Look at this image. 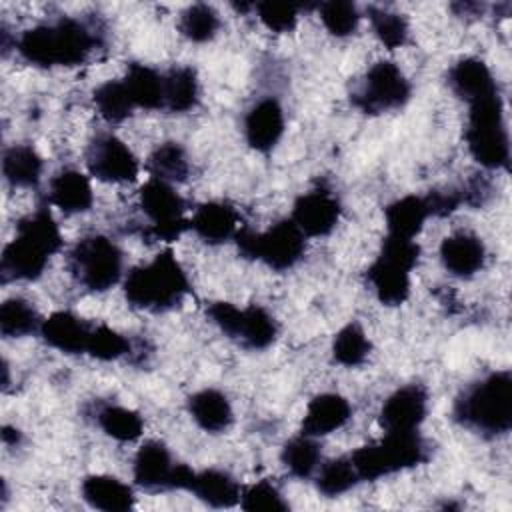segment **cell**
<instances>
[{
    "label": "cell",
    "mask_w": 512,
    "mask_h": 512,
    "mask_svg": "<svg viewBox=\"0 0 512 512\" xmlns=\"http://www.w3.org/2000/svg\"><path fill=\"white\" fill-rule=\"evenodd\" d=\"M96 30L72 16L44 22L24 30L14 48L32 66H78L84 64L98 46Z\"/></svg>",
    "instance_id": "cell-1"
},
{
    "label": "cell",
    "mask_w": 512,
    "mask_h": 512,
    "mask_svg": "<svg viewBox=\"0 0 512 512\" xmlns=\"http://www.w3.org/2000/svg\"><path fill=\"white\" fill-rule=\"evenodd\" d=\"M62 232L48 206H38L16 222V236L0 256L2 282L38 280L50 256L62 248Z\"/></svg>",
    "instance_id": "cell-2"
},
{
    "label": "cell",
    "mask_w": 512,
    "mask_h": 512,
    "mask_svg": "<svg viewBox=\"0 0 512 512\" xmlns=\"http://www.w3.org/2000/svg\"><path fill=\"white\" fill-rule=\"evenodd\" d=\"M124 298L132 308L166 312L182 304L190 292V280L170 248L152 260L132 268L122 282Z\"/></svg>",
    "instance_id": "cell-3"
},
{
    "label": "cell",
    "mask_w": 512,
    "mask_h": 512,
    "mask_svg": "<svg viewBox=\"0 0 512 512\" xmlns=\"http://www.w3.org/2000/svg\"><path fill=\"white\" fill-rule=\"evenodd\" d=\"M452 414L478 434H506L512 428V374L498 370L470 384L454 400Z\"/></svg>",
    "instance_id": "cell-4"
},
{
    "label": "cell",
    "mask_w": 512,
    "mask_h": 512,
    "mask_svg": "<svg viewBox=\"0 0 512 512\" xmlns=\"http://www.w3.org/2000/svg\"><path fill=\"white\" fill-rule=\"evenodd\" d=\"M420 258L416 240L386 234L378 256L366 270V282L384 306H400L410 296V274Z\"/></svg>",
    "instance_id": "cell-5"
},
{
    "label": "cell",
    "mask_w": 512,
    "mask_h": 512,
    "mask_svg": "<svg viewBox=\"0 0 512 512\" xmlns=\"http://www.w3.org/2000/svg\"><path fill=\"white\" fill-rule=\"evenodd\" d=\"M472 158L488 168H508L510 138L504 122L500 92L468 104V124L464 132Z\"/></svg>",
    "instance_id": "cell-6"
},
{
    "label": "cell",
    "mask_w": 512,
    "mask_h": 512,
    "mask_svg": "<svg viewBox=\"0 0 512 512\" xmlns=\"http://www.w3.org/2000/svg\"><path fill=\"white\" fill-rule=\"evenodd\" d=\"M428 458L426 440L418 430L412 432H384V438L360 446L350 454L360 482L380 480L384 476L414 468Z\"/></svg>",
    "instance_id": "cell-7"
},
{
    "label": "cell",
    "mask_w": 512,
    "mask_h": 512,
    "mask_svg": "<svg viewBox=\"0 0 512 512\" xmlns=\"http://www.w3.org/2000/svg\"><path fill=\"white\" fill-rule=\"evenodd\" d=\"M234 240L244 258L260 260L276 272L294 268L306 250V236L292 218H282L262 232L240 228Z\"/></svg>",
    "instance_id": "cell-8"
},
{
    "label": "cell",
    "mask_w": 512,
    "mask_h": 512,
    "mask_svg": "<svg viewBox=\"0 0 512 512\" xmlns=\"http://www.w3.org/2000/svg\"><path fill=\"white\" fill-rule=\"evenodd\" d=\"M124 254L120 246L104 234L80 238L68 252L72 278L90 292H106L122 278Z\"/></svg>",
    "instance_id": "cell-9"
},
{
    "label": "cell",
    "mask_w": 512,
    "mask_h": 512,
    "mask_svg": "<svg viewBox=\"0 0 512 512\" xmlns=\"http://www.w3.org/2000/svg\"><path fill=\"white\" fill-rule=\"evenodd\" d=\"M206 316L222 334L248 350H266L278 338L276 318L258 304L238 308L226 300H214L206 306Z\"/></svg>",
    "instance_id": "cell-10"
},
{
    "label": "cell",
    "mask_w": 512,
    "mask_h": 512,
    "mask_svg": "<svg viewBox=\"0 0 512 512\" xmlns=\"http://www.w3.org/2000/svg\"><path fill=\"white\" fill-rule=\"evenodd\" d=\"M138 204L150 220V226L144 230L150 240L174 242L190 230V218H184L186 202L174 184L150 176L138 192Z\"/></svg>",
    "instance_id": "cell-11"
},
{
    "label": "cell",
    "mask_w": 512,
    "mask_h": 512,
    "mask_svg": "<svg viewBox=\"0 0 512 512\" xmlns=\"http://www.w3.org/2000/svg\"><path fill=\"white\" fill-rule=\"evenodd\" d=\"M410 96L412 86L400 66L392 60H378L366 70L350 98L360 112L382 114L402 108Z\"/></svg>",
    "instance_id": "cell-12"
},
{
    "label": "cell",
    "mask_w": 512,
    "mask_h": 512,
    "mask_svg": "<svg viewBox=\"0 0 512 512\" xmlns=\"http://www.w3.org/2000/svg\"><path fill=\"white\" fill-rule=\"evenodd\" d=\"M134 482L148 492L188 490L194 470L182 462H174L168 446L160 440H146L134 456Z\"/></svg>",
    "instance_id": "cell-13"
},
{
    "label": "cell",
    "mask_w": 512,
    "mask_h": 512,
    "mask_svg": "<svg viewBox=\"0 0 512 512\" xmlns=\"http://www.w3.org/2000/svg\"><path fill=\"white\" fill-rule=\"evenodd\" d=\"M86 168L90 176L102 182L122 184L138 178L140 162L124 140L112 132H102L86 148Z\"/></svg>",
    "instance_id": "cell-14"
},
{
    "label": "cell",
    "mask_w": 512,
    "mask_h": 512,
    "mask_svg": "<svg viewBox=\"0 0 512 512\" xmlns=\"http://www.w3.org/2000/svg\"><path fill=\"white\" fill-rule=\"evenodd\" d=\"M428 414V390L422 384H404L396 388L382 404L378 422L384 432L418 430Z\"/></svg>",
    "instance_id": "cell-15"
},
{
    "label": "cell",
    "mask_w": 512,
    "mask_h": 512,
    "mask_svg": "<svg viewBox=\"0 0 512 512\" xmlns=\"http://www.w3.org/2000/svg\"><path fill=\"white\" fill-rule=\"evenodd\" d=\"M340 212V200L328 188L318 186L296 198L290 218L306 238H320L336 228Z\"/></svg>",
    "instance_id": "cell-16"
},
{
    "label": "cell",
    "mask_w": 512,
    "mask_h": 512,
    "mask_svg": "<svg viewBox=\"0 0 512 512\" xmlns=\"http://www.w3.org/2000/svg\"><path fill=\"white\" fill-rule=\"evenodd\" d=\"M286 130V116L282 104L272 98L256 100L244 116V138L256 152H270L282 140Z\"/></svg>",
    "instance_id": "cell-17"
},
{
    "label": "cell",
    "mask_w": 512,
    "mask_h": 512,
    "mask_svg": "<svg viewBox=\"0 0 512 512\" xmlns=\"http://www.w3.org/2000/svg\"><path fill=\"white\" fill-rule=\"evenodd\" d=\"M92 326L94 324L86 322L84 318H80L70 310H58L42 320L38 334L50 348L62 354L76 356V354H86Z\"/></svg>",
    "instance_id": "cell-18"
},
{
    "label": "cell",
    "mask_w": 512,
    "mask_h": 512,
    "mask_svg": "<svg viewBox=\"0 0 512 512\" xmlns=\"http://www.w3.org/2000/svg\"><path fill=\"white\" fill-rule=\"evenodd\" d=\"M352 416L350 402L336 392L316 394L304 412L300 432L312 438L328 436L340 430Z\"/></svg>",
    "instance_id": "cell-19"
},
{
    "label": "cell",
    "mask_w": 512,
    "mask_h": 512,
    "mask_svg": "<svg viewBox=\"0 0 512 512\" xmlns=\"http://www.w3.org/2000/svg\"><path fill=\"white\" fill-rule=\"evenodd\" d=\"M440 260L452 276L470 278L482 270L486 246L480 236L460 230L440 242Z\"/></svg>",
    "instance_id": "cell-20"
},
{
    "label": "cell",
    "mask_w": 512,
    "mask_h": 512,
    "mask_svg": "<svg viewBox=\"0 0 512 512\" xmlns=\"http://www.w3.org/2000/svg\"><path fill=\"white\" fill-rule=\"evenodd\" d=\"M190 230L208 244H222L236 238L240 230V214L228 202L210 200L194 210Z\"/></svg>",
    "instance_id": "cell-21"
},
{
    "label": "cell",
    "mask_w": 512,
    "mask_h": 512,
    "mask_svg": "<svg viewBox=\"0 0 512 512\" xmlns=\"http://www.w3.org/2000/svg\"><path fill=\"white\" fill-rule=\"evenodd\" d=\"M448 86L458 98L468 104L498 94L492 70L484 60L474 56L460 58L456 64H452V68L448 70Z\"/></svg>",
    "instance_id": "cell-22"
},
{
    "label": "cell",
    "mask_w": 512,
    "mask_h": 512,
    "mask_svg": "<svg viewBox=\"0 0 512 512\" xmlns=\"http://www.w3.org/2000/svg\"><path fill=\"white\" fill-rule=\"evenodd\" d=\"M48 200L64 214L88 212L94 204L90 178L74 168L56 172L48 184Z\"/></svg>",
    "instance_id": "cell-23"
},
{
    "label": "cell",
    "mask_w": 512,
    "mask_h": 512,
    "mask_svg": "<svg viewBox=\"0 0 512 512\" xmlns=\"http://www.w3.org/2000/svg\"><path fill=\"white\" fill-rule=\"evenodd\" d=\"M84 502L102 512H128L134 508V490L116 476L90 474L80 484Z\"/></svg>",
    "instance_id": "cell-24"
},
{
    "label": "cell",
    "mask_w": 512,
    "mask_h": 512,
    "mask_svg": "<svg viewBox=\"0 0 512 512\" xmlns=\"http://www.w3.org/2000/svg\"><path fill=\"white\" fill-rule=\"evenodd\" d=\"M188 492H192L200 502L210 508H234L240 504L242 488L238 480L226 470L206 468L200 472L194 470Z\"/></svg>",
    "instance_id": "cell-25"
},
{
    "label": "cell",
    "mask_w": 512,
    "mask_h": 512,
    "mask_svg": "<svg viewBox=\"0 0 512 512\" xmlns=\"http://www.w3.org/2000/svg\"><path fill=\"white\" fill-rule=\"evenodd\" d=\"M192 420L208 434H220L234 422V410L228 396L216 388H202L188 398Z\"/></svg>",
    "instance_id": "cell-26"
},
{
    "label": "cell",
    "mask_w": 512,
    "mask_h": 512,
    "mask_svg": "<svg viewBox=\"0 0 512 512\" xmlns=\"http://www.w3.org/2000/svg\"><path fill=\"white\" fill-rule=\"evenodd\" d=\"M428 218H430L428 204L424 196H416V194L402 196L384 208L386 230L390 236H398V238L414 240L422 232L424 222Z\"/></svg>",
    "instance_id": "cell-27"
},
{
    "label": "cell",
    "mask_w": 512,
    "mask_h": 512,
    "mask_svg": "<svg viewBox=\"0 0 512 512\" xmlns=\"http://www.w3.org/2000/svg\"><path fill=\"white\" fill-rule=\"evenodd\" d=\"M42 156L30 144H12L2 154L4 180L14 188H34L42 176Z\"/></svg>",
    "instance_id": "cell-28"
},
{
    "label": "cell",
    "mask_w": 512,
    "mask_h": 512,
    "mask_svg": "<svg viewBox=\"0 0 512 512\" xmlns=\"http://www.w3.org/2000/svg\"><path fill=\"white\" fill-rule=\"evenodd\" d=\"M136 108L158 110L164 108V74L140 62H132L122 78Z\"/></svg>",
    "instance_id": "cell-29"
},
{
    "label": "cell",
    "mask_w": 512,
    "mask_h": 512,
    "mask_svg": "<svg viewBox=\"0 0 512 512\" xmlns=\"http://www.w3.org/2000/svg\"><path fill=\"white\" fill-rule=\"evenodd\" d=\"M200 98L198 74L190 66H174L164 74V108L184 114L196 108Z\"/></svg>",
    "instance_id": "cell-30"
},
{
    "label": "cell",
    "mask_w": 512,
    "mask_h": 512,
    "mask_svg": "<svg viewBox=\"0 0 512 512\" xmlns=\"http://www.w3.org/2000/svg\"><path fill=\"white\" fill-rule=\"evenodd\" d=\"M150 176L164 180L168 184H180L186 182L190 176V162L186 156V150L180 142L166 140L158 144L146 162Z\"/></svg>",
    "instance_id": "cell-31"
},
{
    "label": "cell",
    "mask_w": 512,
    "mask_h": 512,
    "mask_svg": "<svg viewBox=\"0 0 512 512\" xmlns=\"http://www.w3.org/2000/svg\"><path fill=\"white\" fill-rule=\"evenodd\" d=\"M96 424L106 436L118 442H134L144 432L142 416L122 404H102L96 410Z\"/></svg>",
    "instance_id": "cell-32"
},
{
    "label": "cell",
    "mask_w": 512,
    "mask_h": 512,
    "mask_svg": "<svg viewBox=\"0 0 512 512\" xmlns=\"http://www.w3.org/2000/svg\"><path fill=\"white\" fill-rule=\"evenodd\" d=\"M320 460H322V454L316 438L306 436L302 432L290 438L280 450V462L294 478L304 480L314 476L320 466Z\"/></svg>",
    "instance_id": "cell-33"
},
{
    "label": "cell",
    "mask_w": 512,
    "mask_h": 512,
    "mask_svg": "<svg viewBox=\"0 0 512 512\" xmlns=\"http://www.w3.org/2000/svg\"><path fill=\"white\" fill-rule=\"evenodd\" d=\"M42 316L32 302L14 296L0 304V334L6 338H22L40 332Z\"/></svg>",
    "instance_id": "cell-34"
},
{
    "label": "cell",
    "mask_w": 512,
    "mask_h": 512,
    "mask_svg": "<svg viewBox=\"0 0 512 512\" xmlns=\"http://www.w3.org/2000/svg\"><path fill=\"white\" fill-rule=\"evenodd\" d=\"M92 100L96 112L110 124L124 122L136 108L124 80H106L94 88Z\"/></svg>",
    "instance_id": "cell-35"
},
{
    "label": "cell",
    "mask_w": 512,
    "mask_h": 512,
    "mask_svg": "<svg viewBox=\"0 0 512 512\" xmlns=\"http://www.w3.org/2000/svg\"><path fill=\"white\" fill-rule=\"evenodd\" d=\"M314 478L318 492L326 498H338L360 482L350 456H338L320 464Z\"/></svg>",
    "instance_id": "cell-36"
},
{
    "label": "cell",
    "mask_w": 512,
    "mask_h": 512,
    "mask_svg": "<svg viewBox=\"0 0 512 512\" xmlns=\"http://www.w3.org/2000/svg\"><path fill=\"white\" fill-rule=\"evenodd\" d=\"M370 350V338L366 336L364 328L358 322H348L334 334L332 358L346 368H356L364 364L366 358L370 356Z\"/></svg>",
    "instance_id": "cell-37"
},
{
    "label": "cell",
    "mask_w": 512,
    "mask_h": 512,
    "mask_svg": "<svg viewBox=\"0 0 512 512\" xmlns=\"http://www.w3.org/2000/svg\"><path fill=\"white\" fill-rule=\"evenodd\" d=\"M220 24H222L220 14L214 10V6L202 4V2L190 4L188 8H184L178 20V28L182 36L196 44L210 42L218 34Z\"/></svg>",
    "instance_id": "cell-38"
},
{
    "label": "cell",
    "mask_w": 512,
    "mask_h": 512,
    "mask_svg": "<svg viewBox=\"0 0 512 512\" xmlns=\"http://www.w3.org/2000/svg\"><path fill=\"white\" fill-rule=\"evenodd\" d=\"M368 20L374 30V36L390 50L402 48L408 42L410 36V26L408 20L392 10L370 6L368 8Z\"/></svg>",
    "instance_id": "cell-39"
},
{
    "label": "cell",
    "mask_w": 512,
    "mask_h": 512,
    "mask_svg": "<svg viewBox=\"0 0 512 512\" xmlns=\"http://www.w3.org/2000/svg\"><path fill=\"white\" fill-rule=\"evenodd\" d=\"M318 14L324 24V28L336 36L346 38L356 32L360 22V12L354 2L348 0H328L318 4Z\"/></svg>",
    "instance_id": "cell-40"
},
{
    "label": "cell",
    "mask_w": 512,
    "mask_h": 512,
    "mask_svg": "<svg viewBox=\"0 0 512 512\" xmlns=\"http://www.w3.org/2000/svg\"><path fill=\"white\" fill-rule=\"evenodd\" d=\"M130 352V342L126 336H122L120 332H116L114 328H110L108 324H94L90 338H88V346H86V354L102 360V362H112L118 360L122 356H126Z\"/></svg>",
    "instance_id": "cell-41"
},
{
    "label": "cell",
    "mask_w": 512,
    "mask_h": 512,
    "mask_svg": "<svg viewBox=\"0 0 512 512\" xmlns=\"http://www.w3.org/2000/svg\"><path fill=\"white\" fill-rule=\"evenodd\" d=\"M238 506L246 512H284L290 508L282 492L266 480L254 482L252 486L242 490Z\"/></svg>",
    "instance_id": "cell-42"
},
{
    "label": "cell",
    "mask_w": 512,
    "mask_h": 512,
    "mask_svg": "<svg viewBox=\"0 0 512 512\" xmlns=\"http://www.w3.org/2000/svg\"><path fill=\"white\" fill-rule=\"evenodd\" d=\"M300 8L302 6H298V4L276 2V0H264V2L254 4V10L258 14L260 22L276 34H288L296 28Z\"/></svg>",
    "instance_id": "cell-43"
},
{
    "label": "cell",
    "mask_w": 512,
    "mask_h": 512,
    "mask_svg": "<svg viewBox=\"0 0 512 512\" xmlns=\"http://www.w3.org/2000/svg\"><path fill=\"white\" fill-rule=\"evenodd\" d=\"M430 216H448L452 212L458 210V206L462 204V194L460 190H434L428 196H424Z\"/></svg>",
    "instance_id": "cell-44"
},
{
    "label": "cell",
    "mask_w": 512,
    "mask_h": 512,
    "mask_svg": "<svg viewBox=\"0 0 512 512\" xmlns=\"http://www.w3.org/2000/svg\"><path fill=\"white\" fill-rule=\"evenodd\" d=\"M0 436H2V442L8 444V446H16L22 440V432L18 428H14V426H8V424L2 426Z\"/></svg>",
    "instance_id": "cell-45"
}]
</instances>
